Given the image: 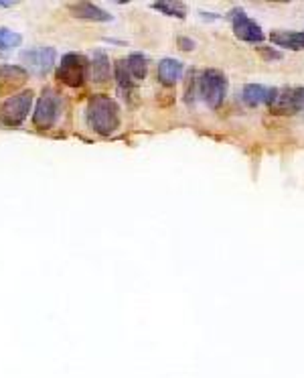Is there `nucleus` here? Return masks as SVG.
<instances>
[{
	"label": "nucleus",
	"mask_w": 304,
	"mask_h": 378,
	"mask_svg": "<svg viewBox=\"0 0 304 378\" xmlns=\"http://www.w3.org/2000/svg\"><path fill=\"white\" fill-rule=\"evenodd\" d=\"M85 116L89 126L102 137H110L120 128V106L110 96L97 94L94 98H89Z\"/></svg>",
	"instance_id": "f257e3e1"
},
{
	"label": "nucleus",
	"mask_w": 304,
	"mask_h": 378,
	"mask_svg": "<svg viewBox=\"0 0 304 378\" xmlns=\"http://www.w3.org/2000/svg\"><path fill=\"white\" fill-rule=\"evenodd\" d=\"M199 96L207 104L209 108H219L222 102L227 96V78L219 70H205L199 75Z\"/></svg>",
	"instance_id": "f03ea898"
},
{
	"label": "nucleus",
	"mask_w": 304,
	"mask_h": 378,
	"mask_svg": "<svg viewBox=\"0 0 304 378\" xmlns=\"http://www.w3.org/2000/svg\"><path fill=\"white\" fill-rule=\"evenodd\" d=\"M59 116H61V98L55 90L49 88L43 92L41 100L37 104V110L33 114V125L41 130H49L57 125Z\"/></svg>",
	"instance_id": "7ed1b4c3"
},
{
	"label": "nucleus",
	"mask_w": 304,
	"mask_h": 378,
	"mask_svg": "<svg viewBox=\"0 0 304 378\" xmlns=\"http://www.w3.org/2000/svg\"><path fill=\"white\" fill-rule=\"evenodd\" d=\"M31 104H33V92H21L13 98H9L2 106H0V125L13 126L23 125V120L27 118L31 112Z\"/></svg>",
	"instance_id": "20e7f679"
},
{
	"label": "nucleus",
	"mask_w": 304,
	"mask_h": 378,
	"mask_svg": "<svg viewBox=\"0 0 304 378\" xmlns=\"http://www.w3.org/2000/svg\"><path fill=\"white\" fill-rule=\"evenodd\" d=\"M87 61L80 53H67L61 57V63L57 68V80L70 88H80L85 82Z\"/></svg>",
	"instance_id": "39448f33"
},
{
	"label": "nucleus",
	"mask_w": 304,
	"mask_h": 378,
	"mask_svg": "<svg viewBox=\"0 0 304 378\" xmlns=\"http://www.w3.org/2000/svg\"><path fill=\"white\" fill-rule=\"evenodd\" d=\"M304 108V88H276L270 110L274 114H296Z\"/></svg>",
	"instance_id": "423d86ee"
},
{
	"label": "nucleus",
	"mask_w": 304,
	"mask_h": 378,
	"mask_svg": "<svg viewBox=\"0 0 304 378\" xmlns=\"http://www.w3.org/2000/svg\"><path fill=\"white\" fill-rule=\"evenodd\" d=\"M229 21H232V28H234V33L237 39H241V41H246V43H262L264 41L262 27H260L254 19H249L248 14L244 13V11H239V9L232 11V14H229Z\"/></svg>",
	"instance_id": "0eeeda50"
},
{
	"label": "nucleus",
	"mask_w": 304,
	"mask_h": 378,
	"mask_svg": "<svg viewBox=\"0 0 304 378\" xmlns=\"http://www.w3.org/2000/svg\"><path fill=\"white\" fill-rule=\"evenodd\" d=\"M28 73L21 65H2L0 68V96H13L27 84Z\"/></svg>",
	"instance_id": "6e6552de"
},
{
	"label": "nucleus",
	"mask_w": 304,
	"mask_h": 378,
	"mask_svg": "<svg viewBox=\"0 0 304 378\" xmlns=\"http://www.w3.org/2000/svg\"><path fill=\"white\" fill-rule=\"evenodd\" d=\"M21 59L27 61L28 68H33L35 73L43 75V73L51 70L53 63H55V49L53 47H35V49L23 51Z\"/></svg>",
	"instance_id": "1a4fd4ad"
},
{
	"label": "nucleus",
	"mask_w": 304,
	"mask_h": 378,
	"mask_svg": "<svg viewBox=\"0 0 304 378\" xmlns=\"http://www.w3.org/2000/svg\"><path fill=\"white\" fill-rule=\"evenodd\" d=\"M274 94H276V88H266L262 84H248L244 85V92H241V100L244 104L249 106V108H256L260 104H272L274 100Z\"/></svg>",
	"instance_id": "9d476101"
},
{
	"label": "nucleus",
	"mask_w": 304,
	"mask_h": 378,
	"mask_svg": "<svg viewBox=\"0 0 304 378\" xmlns=\"http://www.w3.org/2000/svg\"><path fill=\"white\" fill-rule=\"evenodd\" d=\"M71 16L75 19H83V21H94V23H106L112 21V14L102 11L99 6L92 4V2H71L67 4Z\"/></svg>",
	"instance_id": "9b49d317"
},
{
	"label": "nucleus",
	"mask_w": 304,
	"mask_h": 378,
	"mask_svg": "<svg viewBox=\"0 0 304 378\" xmlns=\"http://www.w3.org/2000/svg\"><path fill=\"white\" fill-rule=\"evenodd\" d=\"M183 63L179 59H173V57H166L158 63V82L163 85H175L183 78Z\"/></svg>",
	"instance_id": "f8f14e48"
},
{
	"label": "nucleus",
	"mask_w": 304,
	"mask_h": 378,
	"mask_svg": "<svg viewBox=\"0 0 304 378\" xmlns=\"http://www.w3.org/2000/svg\"><path fill=\"white\" fill-rule=\"evenodd\" d=\"M270 39L278 47L291 49V51H303L304 49V31H274Z\"/></svg>",
	"instance_id": "ddd939ff"
},
{
	"label": "nucleus",
	"mask_w": 304,
	"mask_h": 378,
	"mask_svg": "<svg viewBox=\"0 0 304 378\" xmlns=\"http://www.w3.org/2000/svg\"><path fill=\"white\" fill-rule=\"evenodd\" d=\"M89 78H92V82H97V84H102L110 78V61L99 51L89 61Z\"/></svg>",
	"instance_id": "4468645a"
},
{
	"label": "nucleus",
	"mask_w": 304,
	"mask_h": 378,
	"mask_svg": "<svg viewBox=\"0 0 304 378\" xmlns=\"http://www.w3.org/2000/svg\"><path fill=\"white\" fill-rule=\"evenodd\" d=\"M126 68H128L130 75L134 80H144L146 71H148V59L142 56V53H132V56L126 59Z\"/></svg>",
	"instance_id": "2eb2a0df"
},
{
	"label": "nucleus",
	"mask_w": 304,
	"mask_h": 378,
	"mask_svg": "<svg viewBox=\"0 0 304 378\" xmlns=\"http://www.w3.org/2000/svg\"><path fill=\"white\" fill-rule=\"evenodd\" d=\"M154 11L165 13L166 16H177V19H185V4L183 2H156L152 4Z\"/></svg>",
	"instance_id": "dca6fc26"
},
{
	"label": "nucleus",
	"mask_w": 304,
	"mask_h": 378,
	"mask_svg": "<svg viewBox=\"0 0 304 378\" xmlns=\"http://www.w3.org/2000/svg\"><path fill=\"white\" fill-rule=\"evenodd\" d=\"M23 41V37L14 31H9V28H0V49H13V47H18Z\"/></svg>",
	"instance_id": "f3484780"
},
{
	"label": "nucleus",
	"mask_w": 304,
	"mask_h": 378,
	"mask_svg": "<svg viewBox=\"0 0 304 378\" xmlns=\"http://www.w3.org/2000/svg\"><path fill=\"white\" fill-rule=\"evenodd\" d=\"M130 71L126 68V61H116V80L120 88H130L132 85V80H130Z\"/></svg>",
	"instance_id": "a211bd4d"
},
{
	"label": "nucleus",
	"mask_w": 304,
	"mask_h": 378,
	"mask_svg": "<svg viewBox=\"0 0 304 378\" xmlns=\"http://www.w3.org/2000/svg\"><path fill=\"white\" fill-rule=\"evenodd\" d=\"M179 47L183 51H193L195 41L193 39H187V37H179Z\"/></svg>",
	"instance_id": "6ab92c4d"
},
{
	"label": "nucleus",
	"mask_w": 304,
	"mask_h": 378,
	"mask_svg": "<svg viewBox=\"0 0 304 378\" xmlns=\"http://www.w3.org/2000/svg\"><path fill=\"white\" fill-rule=\"evenodd\" d=\"M262 53L266 59H280L282 57V53H278V51H264L262 49Z\"/></svg>",
	"instance_id": "aec40b11"
}]
</instances>
